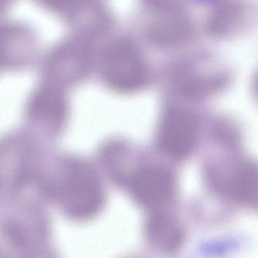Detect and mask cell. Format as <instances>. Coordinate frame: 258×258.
Returning a JSON list of instances; mask_svg holds the SVG:
<instances>
[{
    "instance_id": "5b68a950",
    "label": "cell",
    "mask_w": 258,
    "mask_h": 258,
    "mask_svg": "<svg viewBox=\"0 0 258 258\" xmlns=\"http://www.w3.org/2000/svg\"><path fill=\"white\" fill-rule=\"evenodd\" d=\"M146 234L150 244L162 252H174L183 243V229L174 219L167 214H154L148 220Z\"/></svg>"
},
{
    "instance_id": "52a82bcc",
    "label": "cell",
    "mask_w": 258,
    "mask_h": 258,
    "mask_svg": "<svg viewBox=\"0 0 258 258\" xmlns=\"http://www.w3.org/2000/svg\"><path fill=\"white\" fill-rule=\"evenodd\" d=\"M199 1H202V2H213V1H216V0H199Z\"/></svg>"
},
{
    "instance_id": "8992f818",
    "label": "cell",
    "mask_w": 258,
    "mask_h": 258,
    "mask_svg": "<svg viewBox=\"0 0 258 258\" xmlns=\"http://www.w3.org/2000/svg\"><path fill=\"white\" fill-rule=\"evenodd\" d=\"M31 115L38 123L57 129L66 120V106L62 99L56 95L44 94L34 99Z\"/></svg>"
},
{
    "instance_id": "277c9868",
    "label": "cell",
    "mask_w": 258,
    "mask_h": 258,
    "mask_svg": "<svg viewBox=\"0 0 258 258\" xmlns=\"http://www.w3.org/2000/svg\"><path fill=\"white\" fill-rule=\"evenodd\" d=\"M130 188L137 202L146 207H158L174 198L176 179L166 169L149 167L139 170L130 180Z\"/></svg>"
},
{
    "instance_id": "6da1fadb",
    "label": "cell",
    "mask_w": 258,
    "mask_h": 258,
    "mask_svg": "<svg viewBox=\"0 0 258 258\" xmlns=\"http://www.w3.org/2000/svg\"><path fill=\"white\" fill-rule=\"evenodd\" d=\"M58 198L70 217L86 220L100 211L104 194L95 172L84 163L73 162L67 167L63 176Z\"/></svg>"
},
{
    "instance_id": "ba28073f",
    "label": "cell",
    "mask_w": 258,
    "mask_h": 258,
    "mask_svg": "<svg viewBox=\"0 0 258 258\" xmlns=\"http://www.w3.org/2000/svg\"><path fill=\"white\" fill-rule=\"evenodd\" d=\"M257 93H258V87H257Z\"/></svg>"
},
{
    "instance_id": "3957f363",
    "label": "cell",
    "mask_w": 258,
    "mask_h": 258,
    "mask_svg": "<svg viewBox=\"0 0 258 258\" xmlns=\"http://www.w3.org/2000/svg\"><path fill=\"white\" fill-rule=\"evenodd\" d=\"M211 178L219 191L244 206L258 209V164L241 161L218 169Z\"/></svg>"
},
{
    "instance_id": "7a4b0ae2",
    "label": "cell",
    "mask_w": 258,
    "mask_h": 258,
    "mask_svg": "<svg viewBox=\"0 0 258 258\" xmlns=\"http://www.w3.org/2000/svg\"><path fill=\"white\" fill-rule=\"evenodd\" d=\"M199 122L196 115L183 108H171L164 113L158 133L163 152L176 159H185L196 149Z\"/></svg>"
}]
</instances>
